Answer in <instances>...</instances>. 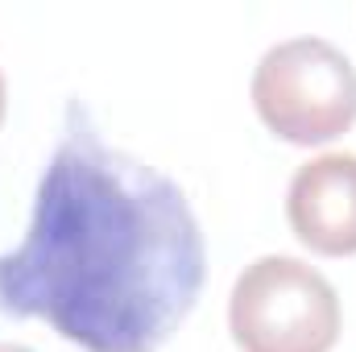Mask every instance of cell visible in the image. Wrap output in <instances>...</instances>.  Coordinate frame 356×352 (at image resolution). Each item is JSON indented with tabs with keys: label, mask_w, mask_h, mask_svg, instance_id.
Returning <instances> with one entry per match:
<instances>
[{
	"label": "cell",
	"mask_w": 356,
	"mask_h": 352,
	"mask_svg": "<svg viewBox=\"0 0 356 352\" xmlns=\"http://www.w3.org/2000/svg\"><path fill=\"white\" fill-rule=\"evenodd\" d=\"M253 108L290 145H323L356 125V67L323 38L269 46L253 71Z\"/></svg>",
	"instance_id": "cell-2"
},
{
	"label": "cell",
	"mask_w": 356,
	"mask_h": 352,
	"mask_svg": "<svg viewBox=\"0 0 356 352\" xmlns=\"http://www.w3.org/2000/svg\"><path fill=\"white\" fill-rule=\"evenodd\" d=\"M0 120H4V75H0Z\"/></svg>",
	"instance_id": "cell-6"
},
{
	"label": "cell",
	"mask_w": 356,
	"mask_h": 352,
	"mask_svg": "<svg viewBox=\"0 0 356 352\" xmlns=\"http://www.w3.org/2000/svg\"><path fill=\"white\" fill-rule=\"evenodd\" d=\"M228 328L245 352H332L340 340V298L315 265L269 253L236 278Z\"/></svg>",
	"instance_id": "cell-3"
},
{
	"label": "cell",
	"mask_w": 356,
	"mask_h": 352,
	"mask_svg": "<svg viewBox=\"0 0 356 352\" xmlns=\"http://www.w3.org/2000/svg\"><path fill=\"white\" fill-rule=\"evenodd\" d=\"M207 249L175 178L112 150L71 99L25 241L0 253V315L83 352H158L203 290Z\"/></svg>",
	"instance_id": "cell-1"
},
{
	"label": "cell",
	"mask_w": 356,
	"mask_h": 352,
	"mask_svg": "<svg viewBox=\"0 0 356 352\" xmlns=\"http://www.w3.org/2000/svg\"><path fill=\"white\" fill-rule=\"evenodd\" d=\"M286 216L294 237L319 257L356 253V154H319L290 178Z\"/></svg>",
	"instance_id": "cell-4"
},
{
	"label": "cell",
	"mask_w": 356,
	"mask_h": 352,
	"mask_svg": "<svg viewBox=\"0 0 356 352\" xmlns=\"http://www.w3.org/2000/svg\"><path fill=\"white\" fill-rule=\"evenodd\" d=\"M0 352H33V349H21V344H4V340H0Z\"/></svg>",
	"instance_id": "cell-5"
}]
</instances>
